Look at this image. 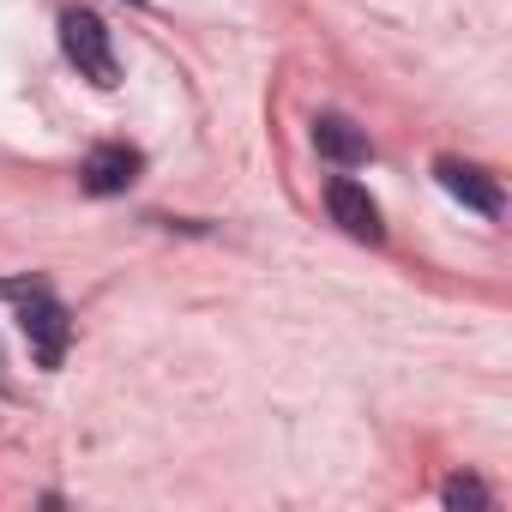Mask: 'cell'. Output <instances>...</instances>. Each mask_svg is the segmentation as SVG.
Instances as JSON below:
<instances>
[{"mask_svg": "<svg viewBox=\"0 0 512 512\" xmlns=\"http://www.w3.org/2000/svg\"><path fill=\"white\" fill-rule=\"evenodd\" d=\"M0 302H19V326H25V344H31L37 368H61L67 362L73 320H67L61 296L43 278H0Z\"/></svg>", "mask_w": 512, "mask_h": 512, "instance_id": "6da1fadb", "label": "cell"}, {"mask_svg": "<svg viewBox=\"0 0 512 512\" xmlns=\"http://www.w3.org/2000/svg\"><path fill=\"white\" fill-rule=\"evenodd\" d=\"M61 49H67V61L79 67V79H91L97 91H115V85H121V67H115V37H109V25H103L91 7L61 13Z\"/></svg>", "mask_w": 512, "mask_h": 512, "instance_id": "7a4b0ae2", "label": "cell"}, {"mask_svg": "<svg viewBox=\"0 0 512 512\" xmlns=\"http://www.w3.org/2000/svg\"><path fill=\"white\" fill-rule=\"evenodd\" d=\"M326 211H332V223L350 235V241H386V223H380V205L368 199V187L362 181H350V175H332L326 181Z\"/></svg>", "mask_w": 512, "mask_h": 512, "instance_id": "3957f363", "label": "cell"}, {"mask_svg": "<svg viewBox=\"0 0 512 512\" xmlns=\"http://www.w3.org/2000/svg\"><path fill=\"white\" fill-rule=\"evenodd\" d=\"M139 169H145V157H139L133 145H97V151L85 157V169H79V187H85L91 199H115V193H127V187L139 181Z\"/></svg>", "mask_w": 512, "mask_h": 512, "instance_id": "277c9868", "label": "cell"}, {"mask_svg": "<svg viewBox=\"0 0 512 512\" xmlns=\"http://www.w3.org/2000/svg\"><path fill=\"white\" fill-rule=\"evenodd\" d=\"M434 181L458 199V205H470V211H482V217H500V181L488 175V169H476V163H458V157H440L434 163Z\"/></svg>", "mask_w": 512, "mask_h": 512, "instance_id": "5b68a950", "label": "cell"}, {"mask_svg": "<svg viewBox=\"0 0 512 512\" xmlns=\"http://www.w3.org/2000/svg\"><path fill=\"white\" fill-rule=\"evenodd\" d=\"M314 151H320L326 163H338V169H356V163L374 157L368 133H362L350 115H314Z\"/></svg>", "mask_w": 512, "mask_h": 512, "instance_id": "8992f818", "label": "cell"}, {"mask_svg": "<svg viewBox=\"0 0 512 512\" xmlns=\"http://www.w3.org/2000/svg\"><path fill=\"white\" fill-rule=\"evenodd\" d=\"M440 500H446V506H470V512H488V506H494V488L458 470V476H446V482H440Z\"/></svg>", "mask_w": 512, "mask_h": 512, "instance_id": "52a82bcc", "label": "cell"}]
</instances>
